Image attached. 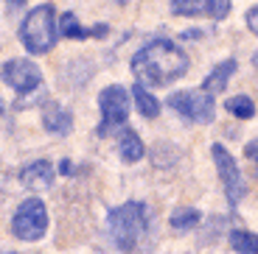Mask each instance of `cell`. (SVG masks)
<instances>
[{
  "mask_svg": "<svg viewBox=\"0 0 258 254\" xmlns=\"http://www.w3.org/2000/svg\"><path fill=\"white\" fill-rule=\"evenodd\" d=\"M188 53L171 39H155L132 56V73L143 87H166L188 73Z\"/></svg>",
  "mask_w": 258,
  "mask_h": 254,
  "instance_id": "1",
  "label": "cell"
},
{
  "mask_svg": "<svg viewBox=\"0 0 258 254\" xmlns=\"http://www.w3.org/2000/svg\"><path fill=\"white\" fill-rule=\"evenodd\" d=\"M59 37V23H56V12L51 3H42L34 12L26 14L23 26H20V42L26 45V51L34 56H42L56 45Z\"/></svg>",
  "mask_w": 258,
  "mask_h": 254,
  "instance_id": "2",
  "label": "cell"
},
{
  "mask_svg": "<svg viewBox=\"0 0 258 254\" xmlns=\"http://www.w3.org/2000/svg\"><path fill=\"white\" fill-rule=\"evenodd\" d=\"M107 229H110V237L115 240V246L121 251H126V254L135 251L143 237V229H146V204L126 201L121 207H115V210H110Z\"/></svg>",
  "mask_w": 258,
  "mask_h": 254,
  "instance_id": "3",
  "label": "cell"
},
{
  "mask_svg": "<svg viewBox=\"0 0 258 254\" xmlns=\"http://www.w3.org/2000/svg\"><path fill=\"white\" fill-rule=\"evenodd\" d=\"M98 109H101V123H98V137H107L112 129L123 126L129 117V92L121 84H110L98 95Z\"/></svg>",
  "mask_w": 258,
  "mask_h": 254,
  "instance_id": "4",
  "label": "cell"
},
{
  "mask_svg": "<svg viewBox=\"0 0 258 254\" xmlns=\"http://www.w3.org/2000/svg\"><path fill=\"white\" fill-rule=\"evenodd\" d=\"M168 109H174L180 117L191 123H211L213 120V95L205 89H185V92H174L168 95Z\"/></svg>",
  "mask_w": 258,
  "mask_h": 254,
  "instance_id": "5",
  "label": "cell"
},
{
  "mask_svg": "<svg viewBox=\"0 0 258 254\" xmlns=\"http://www.w3.org/2000/svg\"><path fill=\"white\" fill-rule=\"evenodd\" d=\"M48 229V212L39 198H28L17 207L12 218V232L20 240H39Z\"/></svg>",
  "mask_w": 258,
  "mask_h": 254,
  "instance_id": "6",
  "label": "cell"
},
{
  "mask_svg": "<svg viewBox=\"0 0 258 254\" xmlns=\"http://www.w3.org/2000/svg\"><path fill=\"white\" fill-rule=\"evenodd\" d=\"M211 157H213V165H216V173H219V179H222V187H225L227 201H230L233 207H236V204H239L241 198H244V193H247L239 165H236V159H233L230 154H227V148H225V146H219V143H213Z\"/></svg>",
  "mask_w": 258,
  "mask_h": 254,
  "instance_id": "7",
  "label": "cell"
},
{
  "mask_svg": "<svg viewBox=\"0 0 258 254\" xmlns=\"http://www.w3.org/2000/svg\"><path fill=\"white\" fill-rule=\"evenodd\" d=\"M0 78H3L12 89H17L20 95H28V92H34V89L42 84L39 67L34 62H28V59H9V62L3 64V70H0Z\"/></svg>",
  "mask_w": 258,
  "mask_h": 254,
  "instance_id": "8",
  "label": "cell"
},
{
  "mask_svg": "<svg viewBox=\"0 0 258 254\" xmlns=\"http://www.w3.org/2000/svg\"><path fill=\"white\" fill-rule=\"evenodd\" d=\"M171 12L180 17L225 20L230 14V0H171Z\"/></svg>",
  "mask_w": 258,
  "mask_h": 254,
  "instance_id": "9",
  "label": "cell"
},
{
  "mask_svg": "<svg viewBox=\"0 0 258 254\" xmlns=\"http://www.w3.org/2000/svg\"><path fill=\"white\" fill-rule=\"evenodd\" d=\"M20 182L31 190H45L53 184V165L48 159H37V162H31L20 171Z\"/></svg>",
  "mask_w": 258,
  "mask_h": 254,
  "instance_id": "10",
  "label": "cell"
},
{
  "mask_svg": "<svg viewBox=\"0 0 258 254\" xmlns=\"http://www.w3.org/2000/svg\"><path fill=\"white\" fill-rule=\"evenodd\" d=\"M42 126L51 134H56V137H64V134L73 132V114L64 106H59V103H48L42 109Z\"/></svg>",
  "mask_w": 258,
  "mask_h": 254,
  "instance_id": "11",
  "label": "cell"
},
{
  "mask_svg": "<svg viewBox=\"0 0 258 254\" xmlns=\"http://www.w3.org/2000/svg\"><path fill=\"white\" fill-rule=\"evenodd\" d=\"M236 67L239 64L233 62V59H225L222 64H216L211 73H208V78L202 81L200 89H205V92H211V95H216V92H222V89L227 87V81H230V76L236 73Z\"/></svg>",
  "mask_w": 258,
  "mask_h": 254,
  "instance_id": "12",
  "label": "cell"
},
{
  "mask_svg": "<svg viewBox=\"0 0 258 254\" xmlns=\"http://www.w3.org/2000/svg\"><path fill=\"white\" fill-rule=\"evenodd\" d=\"M143 140L138 137L135 129H126V132L121 134V159L123 162H129V165H135V162H141L143 159Z\"/></svg>",
  "mask_w": 258,
  "mask_h": 254,
  "instance_id": "13",
  "label": "cell"
},
{
  "mask_svg": "<svg viewBox=\"0 0 258 254\" xmlns=\"http://www.w3.org/2000/svg\"><path fill=\"white\" fill-rule=\"evenodd\" d=\"M132 95H135V103H138V109H141V114L146 117V120H155L157 114H160V103H157V98L152 95V92H146L143 84H135V87H132Z\"/></svg>",
  "mask_w": 258,
  "mask_h": 254,
  "instance_id": "14",
  "label": "cell"
},
{
  "mask_svg": "<svg viewBox=\"0 0 258 254\" xmlns=\"http://www.w3.org/2000/svg\"><path fill=\"white\" fill-rule=\"evenodd\" d=\"M59 37H68V39H84V37H93V28H82V23L76 20L73 12H64L59 17Z\"/></svg>",
  "mask_w": 258,
  "mask_h": 254,
  "instance_id": "15",
  "label": "cell"
},
{
  "mask_svg": "<svg viewBox=\"0 0 258 254\" xmlns=\"http://www.w3.org/2000/svg\"><path fill=\"white\" fill-rule=\"evenodd\" d=\"M200 210H191V207H180V210L171 212V229L174 232H191V229H197V223H200Z\"/></svg>",
  "mask_w": 258,
  "mask_h": 254,
  "instance_id": "16",
  "label": "cell"
},
{
  "mask_svg": "<svg viewBox=\"0 0 258 254\" xmlns=\"http://www.w3.org/2000/svg\"><path fill=\"white\" fill-rule=\"evenodd\" d=\"M230 248L236 254H258V235L236 229V232H230Z\"/></svg>",
  "mask_w": 258,
  "mask_h": 254,
  "instance_id": "17",
  "label": "cell"
},
{
  "mask_svg": "<svg viewBox=\"0 0 258 254\" xmlns=\"http://www.w3.org/2000/svg\"><path fill=\"white\" fill-rule=\"evenodd\" d=\"M225 109L233 114V117H239V120H250L252 114H255V103L250 101L247 95H236V98H227Z\"/></svg>",
  "mask_w": 258,
  "mask_h": 254,
  "instance_id": "18",
  "label": "cell"
},
{
  "mask_svg": "<svg viewBox=\"0 0 258 254\" xmlns=\"http://www.w3.org/2000/svg\"><path fill=\"white\" fill-rule=\"evenodd\" d=\"M244 157L250 159V165L255 168V173H258V140H250L244 146Z\"/></svg>",
  "mask_w": 258,
  "mask_h": 254,
  "instance_id": "19",
  "label": "cell"
},
{
  "mask_svg": "<svg viewBox=\"0 0 258 254\" xmlns=\"http://www.w3.org/2000/svg\"><path fill=\"white\" fill-rule=\"evenodd\" d=\"M247 28L258 37V6H252L250 12H247Z\"/></svg>",
  "mask_w": 258,
  "mask_h": 254,
  "instance_id": "20",
  "label": "cell"
},
{
  "mask_svg": "<svg viewBox=\"0 0 258 254\" xmlns=\"http://www.w3.org/2000/svg\"><path fill=\"white\" fill-rule=\"evenodd\" d=\"M59 171H62V173H73V165H71V162H68V159H64L62 165H59Z\"/></svg>",
  "mask_w": 258,
  "mask_h": 254,
  "instance_id": "21",
  "label": "cell"
},
{
  "mask_svg": "<svg viewBox=\"0 0 258 254\" xmlns=\"http://www.w3.org/2000/svg\"><path fill=\"white\" fill-rule=\"evenodd\" d=\"M26 0H9V6H23Z\"/></svg>",
  "mask_w": 258,
  "mask_h": 254,
  "instance_id": "22",
  "label": "cell"
}]
</instances>
